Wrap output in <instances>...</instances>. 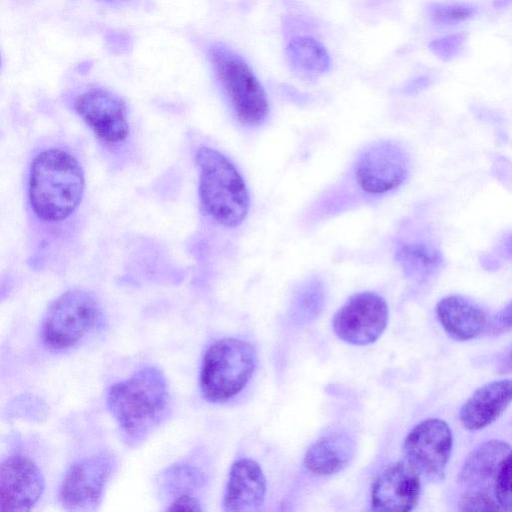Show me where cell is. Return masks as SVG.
<instances>
[{
	"label": "cell",
	"instance_id": "obj_1",
	"mask_svg": "<svg viewBox=\"0 0 512 512\" xmlns=\"http://www.w3.org/2000/svg\"><path fill=\"white\" fill-rule=\"evenodd\" d=\"M84 187L83 169L70 153L51 148L33 159L28 195L34 213L43 221L69 217L79 206Z\"/></svg>",
	"mask_w": 512,
	"mask_h": 512
},
{
	"label": "cell",
	"instance_id": "obj_2",
	"mask_svg": "<svg viewBox=\"0 0 512 512\" xmlns=\"http://www.w3.org/2000/svg\"><path fill=\"white\" fill-rule=\"evenodd\" d=\"M106 402L122 431L130 437H141L166 412L169 403L166 378L155 367H143L112 385Z\"/></svg>",
	"mask_w": 512,
	"mask_h": 512
},
{
	"label": "cell",
	"instance_id": "obj_3",
	"mask_svg": "<svg viewBox=\"0 0 512 512\" xmlns=\"http://www.w3.org/2000/svg\"><path fill=\"white\" fill-rule=\"evenodd\" d=\"M195 162L204 210L223 226L240 225L249 210V194L237 168L226 156L209 147L197 150Z\"/></svg>",
	"mask_w": 512,
	"mask_h": 512
},
{
	"label": "cell",
	"instance_id": "obj_4",
	"mask_svg": "<svg viewBox=\"0 0 512 512\" xmlns=\"http://www.w3.org/2000/svg\"><path fill=\"white\" fill-rule=\"evenodd\" d=\"M256 367V352L248 343L223 338L212 344L203 358L200 387L204 398L225 402L237 395L249 382Z\"/></svg>",
	"mask_w": 512,
	"mask_h": 512
},
{
	"label": "cell",
	"instance_id": "obj_5",
	"mask_svg": "<svg viewBox=\"0 0 512 512\" xmlns=\"http://www.w3.org/2000/svg\"><path fill=\"white\" fill-rule=\"evenodd\" d=\"M209 56L221 85L238 117L247 125H259L269 105L260 82L241 56L223 44H213Z\"/></svg>",
	"mask_w": 512,
	"mask_h": 512
},
{
	"label": "cell",
	"instance_id": "obj_6",
	"mask_svg": "<svg viewBox=\"0 0 512 512\" xmlns=\"http://www.w3.org/2000/svg\"><path fill=\"white\" fill-rule=\"evenodd\" d=\"M512 453L501 440H488L475 447L464 460L458 476L461 506L469 511L500 510L493 490L497 474Z\"/></svg>",
	"mask_w": 512,
	"mask_h": 512
},
{
	"label": "cell",
	"instance_id": "obj_7",
	"mask_svg": "<svg viewBox=\"0 0 512 512\" xmlns=\"http://www.w3.org/2000/svg\"><path fill=\"white\" fill-rule=\"evenodd\" d=\"M100 315V305L93 295L80 289L68 290L47 308L42 339L50 348H69L95 326Z\"/></svg>",
	"mask_w": 512,
	"mask_h": 512
},
{
	"label": "cell",
	"instance_id": "obj_8",
	"mask_svg": "<svg viewBox=\"0 0 512 512\" xmlns=\"http://www.w3.org/2000/svg\"><path fill=\"white\" fill-rule=\"evenodd\" d=\"M453 436L449 425L438 418L418 423L406 436L403 452L406 462L430 481L444 477L452 451Z\"/></svg>",
	"mask_w": 512,
	"mask_h": 512
},
{
	"label": "cell",
	"instance_id": "obj_9",
	"mask_svg": "<svg viewBox=\"0 0 512 512\" xmlns=\"http://www.w3.org/2000/svg\"><path fill=\"white\" fill-rule=\"evenodd\" d=\"M388 323L386 301L376 293L352 296L334 315L333 330L344 342L367 345L375 342Z\"/></svg>",
	"mask_w": 512,
	"mask_h": 512
},
{
	"label": "cell",
	"instance_id": "obj_10",
	"mask_svg": "<svg viewBox=\"0 0 512 512\" xmlns=\"http://www.w3.org/2000/svg\"><path fill=\"white\" fill-rule=\"evenodd\" d=\"M114 459L107 452L98 453L72 464L62 480L59 500L68 510H88L101 500L111 475Z\"/></svg>",
	"mask_w": 512,
	"mask_h": 512
},
{
	"label": "cell",
	"instance_id": "obj_11",
	"mask_svg": "<svg viewBox=\"0 0 512 512\" xmlns=\"http://www.w3.org/2000/svg\"><path fill=\"white\" fill-rule=\"evenodd\" d=\"M408 169L405 151L395 143L384 141L362 153L355 164V177L363 191L382 194L399 187Z\"/></svg>",
	"mask_w": 512,
	"mask_h": 512
},
{
	"label": "cell",
	"instance_id": "obj_12",
	"mask_svg": "<svg viewBox=\"0 0 512 512\" xmlns=\"http://www.w3.org/2000/svg\"><path fill=\"white\" fill-rule=\"evenodd\" d=\"M44 490L39 468L28 458L10 456L0 467V512L29 511Z\"/></svg>",
	"mask_w": 512,
	"mask_h": 512
},
{
	"label": "cell",
	"instance_id": "obj_13",
	"mask_svg": "<svg viewBox=\"0 0 512 512\" xmlns=\"http://www.w3.org/2000/svg\"><path fill=\"white\" fill-rule=\"evenodd\" d=\"M74 107L101 140L118 143L128 136L126 107L123 101L111 92L103 89L86 91L76 98Z\"/></svg>",
	"mask_w": 512,
	"mask_h": 512
},
{
	"label": "cell",
	"instance_id": "obj_14",
	"mask_svg": "<svg viewBox=\"0 0 512 512\" xmlns=\"http://www.w3.org/2000/svg\"><path fill=\"white\" fill-rule=\"evenodd\" d=\"M420 476L406 462L399 461L384 470L371 489V507L376 511H410L420 495Z\"/></svg>",
	"mask_w": 512,
	"mask_h": 512
},
{
	"label": "cell",
	"instance_id": "obj_15",
	"mask_svg": "<svg viewBox=\"0 0 512 512\" xmlns=\"http://www.w3.org/2000/svg\"><path fill=\"white\" fill-rule=\"evenodd\" d=\"M511 402L512 379L489 382L475 390L462 405L460 422L467 430H481L494 423Z\"/></svg>",
	"mask_w": 512,
	"mask_h": 512
},
{
	"label": "cell",
	"instance_id": "obj_16",
	"mask_svg": "<svg viewBox=\"0 0 512 512\" xmlns=\"http://www.w3.org/2000/svg\"><path fill=\"white\" fill-rule=\"evenodd\" d=\"M266 481L261 467L252 459L235 461L223 497L226 511H250L258 509L264 502Z\"/></svg>",
	"mask_w": 512,
	"mask_h": 512
},
{
	"label": "cell",
	"instance_id": "obj_17",
	"mask_svg": "<svg viewBox=\"0 0 512 512\" xmlns=\"http://www.w3.org/2000/svg\"><path fill=\"white\" fill-rule=\"evenodd\" d=\"M436 314L445 332L458 341L480 336L489 324L482 308L459 295L442 298L436 306Z\"/></svg>",
	"mask_w": 512,
	"mask_h": 512
},
{
	"label": "cell",
	"instance_id": "obj_18",
	"mask_svg": "<svg viewBox=\"0 0 512 512\" xmlns=\"http://www.w3.org/2000/svg\"><path fill=\"white\" fill-rule=\"evenodd\" d=\"M355 442L345 431L334 430L321 436L307 450L306 468L317 475H333L344 470L354 457Z\"/></svg>",
	"mask_w": 512,
	"mask_h": 512
},
{
	"label": "cell",
	"instance_id": "obj_19",
	"mask_svg": "<svg viewBox=\"0 0 512 512\" xmlns=\"http://www.w3.org/2000/svg\"><path fill=\"white\" fill-rule=\"evenodd\" d=\"M286 55L292 69L303 77H317L330 67L328 52L312 37L293 38L287 45Z\"/></svg>",
	"mask_w": 512,
	"mask_h": 512
},
{
	"label": "cell",
	"instance_id": "obj_20",
	"mask_svg": "<svg viewBox=\"0 0 512 512\" xmlns=\"http://www.w3.org/2000/svg\"><path fill=\"white\" fill-rule=\"evenodd\" d=\"M396 260L404 273L415 279L433 275L443 264L440 251L426 242H410L400 246Z\"/></svg>",
	"mask_w": 512,
	"mask_h": 512
},
{
	"label": "cell",
	"instance_id": "obj_21",
	"mask_svg": "<svg viewBox=\"0 0 512 512\" xmlns=\"http://www.w3.org/2000/svg\"><path fill=\"white\" fill-rule=\"evenodd\" d=\"M477 7L471 3H432L428 15L439 26L455 25L473 17Z\"/></svg>",
	"mask_w": 512,
	"mask_h": 512
},
{
	"label": "cell",
	"instance_id": "obj_22",
	"mask_svg": "<svg viewBox=\"0 0 512 512\" xmlns=\"http://www.w3.org/2000/svg\"><path fill=\"white\" fill-rule=\"evenodd\" d=\"M163 480L166 489L178 493L177 496H179L190 494L189 492L197 485L198 475L193 468L187 465H179L170 468L164 474Z\"/></svg>",
	"mask_w": 512,
	"mask_h": 512
},
{
	"label": "cell",
	"instance_id": "obj_23",
	"mask_svg": "<svg viewBox=\"0 0 512 512\" xmlns=\"http://www.w3.org/2000/svg\"><path fill=\"white\" fill-rule=\"evenodd\" d=\"M493 494L501 511H512V453L497 474Z\"/></svg>",
	"mask_w": 512,
	"mask_h": 512
},
{
	"label": "cell",
	"instance_id": "obj_24",
	"mask_svg": "<svg viewBox=\"0 0 512 512\" xmlns=\"http://www.w3.org/2000/svg\"><path fill=\"white\" fill-rule=\"evenodd\" d=\"M464 37L461 34L446 36L430 43V49L443 60H448L462 49Z\"/></svg>",
	"mask_w": 512,
	"mask_h": 512
},
{
	"label": "cell",
	"instance_id": "obj_25",
	"mask_svg": "<svg viewBox=\"0 0 512 512\" xmlns=\"http://www.w3.org/2000/svg\"><path fill=\"white\" fill-rule=\"evenodd\" d=\"M490 324L493 333H500L512 329V302L495 315Z\"/></svg>",
	"mask_w": 512,
	"mask_h": 512
},
{
	"label": "cell",
	"instance_id": "obj_26",
	"mask_svg": "<svg viewBox=\"0 0 512 512\" xmlns=\"http://www.w3.org/2000/svg\"><path fill=\"white\" fill-rule=\"evenodd\" d=\"M168 511H201L198 499L191 494L176 496L167 509Z\"/></svg>",
	"mask_w": 512,
	"mask_h": 512
},
{
	"label": "cell",
	"instance_id": "obj_27",
	"mask_svg": "<svg viewBox=\"0 0 512 512\" xmlns=\"http://www.w3.org/2000/svg\"><path fill=\"white\" fill-rule=\"evenodd\" d=\"M502 252L512 259V234L505 238L502 244Z\"/></svg>",
	"mask_w": 512,
	"mask_h": 512
},
{
	"label": "cell",
	"instance_id": "obj_28",
	"mask_svg": "<svg viewBox=\"0 0 512 512\" xmlns=\"http://www.w3.org/2000/svg\"><path fill=\"white\" fill-rule=\"evenodd\" d=\"M500 369L502 372H512V348L503 360Z\"/></svg>",
	"mask_w": 512,
	"mask_h": 512
},
{
	"label": "cell",
	"instance_id": "obj_29",
	"mask_svg": "<svg viewBox=\"0 0 512 512\" xmlns=\"http://www.w3.org/2000/svg\"><path fill=\"white\" fill-rule=\"evenodd\" d=\"M101 1H104V2L110 3V4H119V3L129 2L132 0H101Z\"/></svg>",
	"mask_w": 512,
	"mask_h": 512
}]
</instances>
